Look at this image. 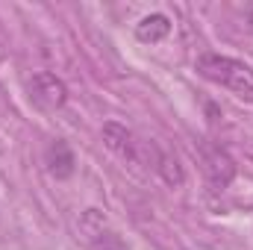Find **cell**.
Returning a JSON list of instances; mask_svg holds the SVG:
<instances>
[{
	"label": "cell",
	"instance_id": "52a82bcc",
	"mask_svg": "<svg viewBox=\"0 0 253 250\" xmlns=\"http://www.w3.org/2000/svg\"><path fill=\"white\" fill-rule=\"evenodd\" d=\"M168 33H171V18L162 15V12L144 15V18L135 24V39L144 42V44H156V42L168 39Z\"/></svg>",
	"mask_w": 253,
	"mask_h": 250
},
{
	"label": "cell",
	"instance_id": "8992f818",
	"mask_svg": "<svg viewBox=\"0 0 253 250\" xmlns=\"http://www.w3.org/2000/svg\"><path fill=\"white\" fill-rule=\"evenodd\" d=\"M44 165H47L50 177H56V180H68V177H74V171H77V159H74V150L68 147L65 138H53V141L47 144V150H44Z\"/></svg>",
	"mask_w": 253,
	"mask_h": 250
},
{
	"label": "cell",
	"instance_id": "6da1fadb",
	"mask_svg": "<svg viewBox=\"0 0 253 250\" xmlns=\"http://www.w3.org/2000/svg\"><path fill=\"white\" fill-rule=\"evenodd\" d=\"M197 74L227 91H233L239 100L253 103V68L242 59L224 56V53H200L197 56Z\"/></svg>",
	"mask_w": 253,
	"mask_h": 250
},
{
	"label": "cell",
	"instance_id": "3957f363",
	"mask_svg": "<svg viewBox=\"0 0 253 250\" xmlns=\"http://www.w3.org/2000/svg\"><path fill=\"white\" fill-rule=\"evenodd\" d=\"M30 97H33V103H36L39 109L56 112V109H62L65 100H68V88H65V83L56 74H50V71H36V74L30 77Z\"/></svg>",
	"mask_w": 253,
	"mask_h": 250
},
{
	"label": "cell",
	"instance_id": "5b68a950",
	"mask_svg": "<svg viewBox=\"0 0 253 250\" xmlns=\"http://www.w3.org/2000/svg\"><path fill=\"white\" fill-rule=\"evenodd\" d=\"M200 159H203V171L209 177V183L215 188H227L236 177V162L215 144H206L200 150Z\"/></svg>",
	"mask_w": 253,
	"mask_h": 250
},
{
	"label": "cell",
	"instance_id": "277c9868",
	"mask_svg": "<svg viewBox=\"0 0 253 250\" xmlns=\"http://www.w3.org/2000/svg\"><path fill=\"white\" fill-rule=\"evenodd\" d=\"M80 230L85 233V242H88L91 250H126V245L121 242V236L109 227V221L97 209H85L83 212Z\"/></svg>",
	"mask_w": 253,
	"mask_h": 250
},
{
	"label": "cell",
	"instance_id": "7a4b0ae2",
	"mask_svg": "<svg viewBox=\"0 0 253 250\" xmlns=\"http://www.w3.org/2000/svg\"><path fill=\"white\" fill-rule=\"evenodd\" d=\"M103 141L106 147L129 168H147L153 171V159H156V144L153 141H141L129 126L118 124V121H109L103 124Z\"/></svg>",
	"mask_w": 253,
	"mask_h": 250
},
{
	"label": "cell",
	"instance_id": "ba28073f",
	"mask_svg": "<svg viewBox=\"0 0 253 250\" xmlns=\"http://www.w3.org/2000/svg\"><path fill=\"white\" fill-rule=\"evenodd\" d=\"M153 171L168 183V186H183V168L177 162V156L165 147H156V159H153Z\"/></svg>",
	"mask_w": 253,
	"mask_h": 250
}]
</instances>
